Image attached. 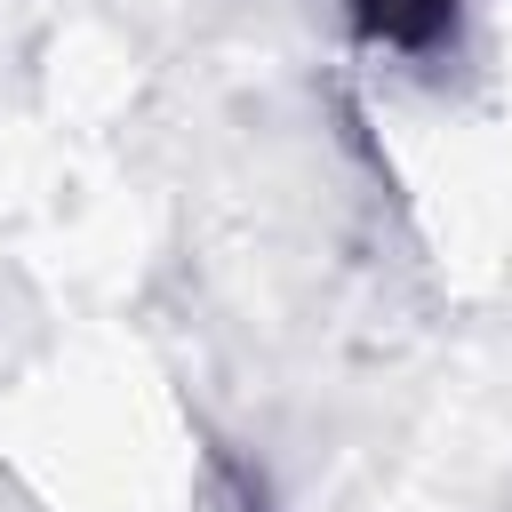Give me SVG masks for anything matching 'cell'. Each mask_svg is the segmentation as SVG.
<instances>
[{
	"mask_svg": "<svg viewBox=\"0 0 512 512\" xmlns=\"http://www.w3.org/2000/svg\"><path fill=\"white\" fill-rule=\"evenodd\" d=\"M344 16H352V32H360L368 48L424 64V56H440V48L456 40L464 0H344Z\"/></svg>",
	"mask_w": 512,
	"mask_h": 512,
	"instance_id": "6da1fadb",
	"label": "cell"
}]
</instances>
